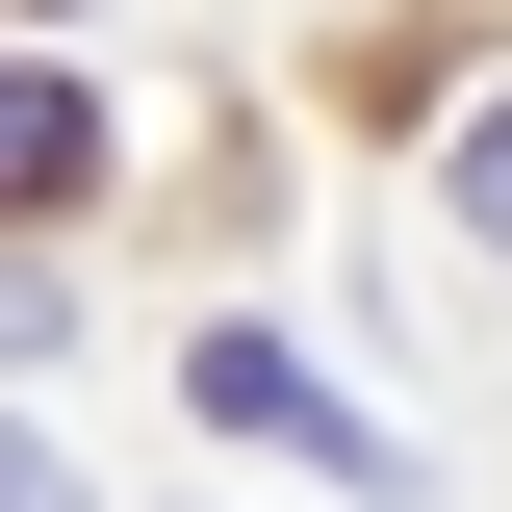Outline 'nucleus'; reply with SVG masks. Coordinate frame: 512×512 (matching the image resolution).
Masks as SVG:
<instances>
[{
  "instance_id": "f257e3e1",
  "label": "nucleus",
  "mask_w": 512,
  "mask_h": 512,
  "mask_svg": "<svg viewBox=\"0 0 512 512\" xmlns=\"http://www.w3.org/2000/svg\"><path fill=\"white\" fill-rule=\"evenodd\" d=\"M180 384H205V410H231V436H282V461H359V487H410V461H384V436H359V410H333V384H308V359H282V333H205V359H180Z\"/></svg>"
},
{
  "instance_id": "f03ea898",
  "label": "nucleus",
  "mask_w": 512,
  "mask_h": 512,
  "mask_svg": "<svg viewBox=\"0 0 512 512\" xmlns=\"http://www.w3.org/2000/svg\"><path fill=\"white\" fill-rule=\"evenodd\" d=\"M77 180H103V103L52 52H0V205H77Z\"/></svg>"
},
{
  "instance_id": "7ed1b4c3",
  "label": "nucleus",
  "mask_w": 512,
  "mask_h": 512,
  "mask_svg": "<svg viewBox=\"0 0 512 512\" xmlns=\"http://www.w3.org/2000/svg\"><path fill=\"white\" fill-rule=\"evenodd\" d=\"M461 231H487V256H512V103H487V128H461Z\"/></svg>"
},
{
  "instance_id": "20e7f679",
  "label": "nucleus",
  "mask_w": 512,
  "mask_h": 512,
  "mask_svg": "<svg viewBox=\"0 0 512 512\" xmlns=\"http://www.w3.org/2000/svg\"><path fill=\"white\" fill-rule=\"evenodd\" d=\"M0 512H77V461H52V436H0Z\"/></svg>"
},
{
  "instance_id": "39448f33",
  "label": "nucleus",
  "mask_w": 512,
  "mask_h": 512,
  "mask_svg": "<svg viewBox=\"0 0 512 512\" xmlns=\"http://www.w3.org/2000/svg\"><path fill=\"white\" fill-rule=\"evenodd\" d=\"M0 333H52V282H26V256H0Z\"/></svg>"
}]
</instances>
